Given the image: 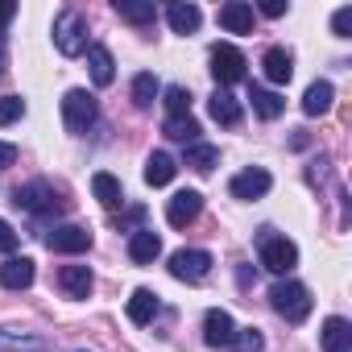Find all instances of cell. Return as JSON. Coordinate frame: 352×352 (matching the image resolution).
<instances>
[{
	"instance_id": "obj_1",
	"label": "cell",
	"mask_w": 352,
	"mask_h": 352,
	"mask_svg": "<svg viewBox=\"0 0 352 352\" xmlns=\"http://www.w3.org/2000/svg\"><path fill=\"white\" fill-rule=\"evenodd\" d=\"M100 120V100L87 91V87H71L67 96H63V124H67V133H87L91 124Z\"/></svg>"
},
{
	"instance_id": "obj_2",
	"label": "cell",
	"mask_w": 352,
	"mask_h": 352,
	"mask_svg": "<svg viewBox=\"0 0 352 352\" xmlns=\"http://www.w3.org/2000/svg\"><path fill=\"white\" fill-rule=\"evenodd\" d=\"M54 46H58V54H67V58H75V54L87 50V17H83L79 9H63V13L54 17Z\"/></svg>"
},
{
	"instance_id": "obj_3",
	"label": "cell",
	"mask_w": 352,
	"mask_h": 352,
	"mask_svg": "<svg viewBox=\"0 0 352 352\" xmlns=\"http://www.w3.org/2000/svg\"><path fill=\"white\" fill-rule=\"evenodd\" d=\"M270 302H274V311H278L286 323H302V319L311 315V290H307L302 282H278V286L270 290Z\"/></svg>"
},
{
	"instance_id": "obj_4",
	"label": "cell",
	"mask_w": 352,
	"mask_h": 352,
	"mask_svg": "<svg viewBox=\"0 0 352 352\" xmlns=\"http://www.w3.org/2000/svg\"><path fill=\"white\" fill-rule=\"evenodd\" d=\"M257 241H261V265H265L270 274H290V270L298 265V245H294V241L274 236V228H261Z\"/></svg>"
},
{
	"instance_id": "obj_5",
	"label": "cell",
	"mask_w": 352,
	"mask_h": 352,
	"mask_svg": "<svg viewBox=\"0 0 352 352\" xmlns=\"http://www.w3.org/2000/svg\"><path fill=\"white\" fill-rule=\"evenodd\" d=\"M13 204L21 212H30V216H58L67 208V199H58V191L50 183H25V187H17Z\"/></svg>"
},
{
	"instance_id": "obj_6",
	"label": "cell",
	"mask_w": 352,
	"mask_h": 352,
	"mask_svg": "<svg viewBox=\"0 0 352 352\" xmlns=\"http://www.w3.org/2000/svg\"><path fill=\"white\" fill-rule=\"evenodd\" d=\"M245 54L232 46V42H216L212 46V75H216V83H220V91H228L232 83H241L245 79Z\"/></svg>"
},
{
	"instance_id": "obj_7",
	"label": "cell",
	"mask_w": 352,
	"mask_h": 352,
	"mask_svg": "<svg viewBox=\"0 0 352 352\" xmlns=\"http://www.w3.org/2000/svg\"><path fill=\"white\" fill-rule=\"evenodd\" d=\"M170 274L179 282H204L212 274V253L208 249H179V253H170Z\"/></svg>"
},
{
	"instance_id": "obj_8",
	"label": "cell",
	"mask_w": 352,
	"mask_h": 352,
	"mask_svg": "<svg viewBox=\"0 0 352 352\" xmlns=\"http://www.w3.org/2000/svg\"><path fill=\"white\" fill-rule=\"evenodd\" d=\"M270 187H274V179H270V170H261V166H249V170H241L236 179L228 183L232 199H241V204H249V199H261Z\"/></svg>"
},
{
	"instance_id": "obj_9",
	"label": "cell",
	"mask_w": 352,
	"mask_h": 352,
	"mask_svg": "<svg viewBox=\"0 0 352 352\" xmlns=\"http://www.w3.org/2000/svg\"><path fill=\"white\" fill-rule=\"evenodd\" d=\"M46 245L54 253H87L91 249V232L79 228V224H58V228L46 232Z\"/></svg>"
},
{
	"instance_id": "obj_10",
	"label": "cell",
	"mask_w": 352,
	"mask_h": 352,
	"mask_svg": "<svg viewBox=\"0 0 352 352\" xmlns=\"http://www.w3.org/2000/svg\"><path fill=\"white\" fill-rule=\"evenodd\" d=\"M199 212H204V195H199V191H179V195L166 204V220H170V228H187Z\"/></svg>"
},
{
	"instance_id": "obj_11",
	"label": "cell",
	"mask_w": 352,
	"mask_h": 352,
	"mask_svg": "<svg viewBox=\"0 0 352 352\" xmlns=\"http://www.w3.org/2000/svg\"><path fill=\"white\" fill-rule=\"evenodd\" d=\"M232 336H236L232 315H228V311H220V307H212V311L204 315V340H208V348H228V344H232Z\"/></svg>"
},
{
	"instance_id": "obj_12",
	"label": "cell",
	"mask_w": 352,
	"mask_h": 352,
	"mask_svg": "<svg viewBox=\"0 0 352 352\" xmlns=\"http://www.w3.org/2000/svg\"><path fill=\"white\" fill-rule=\"evenodd\" d=\"M253 5L249 0H228V5H220V30L224 34H253Z\"/></svg>"
},
{
	"instance_id": "obj_13",
	"label": "cell",
	"mask_w": 352,
	"mask_h": 352,
	"mask_svg": "<svg viewBox=\"0 0 352 352\" xmlns=\"http://www.w3.org/2000/svg\"><path fill=\"white\" fill-rule=\"evenodd\" d=\"M0 352H50V340L21 327H0Z\"/></svg>"
},
{
	"instance_id": "obj_14",
	"label": "cell",
	"mask_w": 352,
	"mask_h": 352,
	"mask_svg": "<svg viewBox=\"0 0 352 352\" xmlns=\"http://www.w3.org/2000/svg\"><path fill=\"white\" fill-rule=\"evenodd\" d=\"M129 257H133L137 265H153V261L162 257V236H157L153 228H137V232H129Z\"/></svg>"
},
{
	"instance_id": "obj_15",
	"label": "cell",
	"mask_w": 352,
	"mask_h": 352,
	"mask_svg": "<svg viewBox=\"0 0 352 352\" xmlns=\"http://www.w3.org/2000/svg\"><path fill=\"white\" fill-rule=\"evenodd\" d=\"M261 75H265L270 83H290V75H294V54L282 50V46H270V50L261 54Z\"/></svg>"
},
{
	"instance_id": "obj_16",
	"label": "cell",
	"mask_w": 352,
	"mask_h": 352,
	"mask_svg": "<svg viewBox=\"0 0 352 352\" xmlns=\"http://www.w3.org/2000/svg\"><path fill=\"white\" fill-rule=\"evenodd\" d=\"M34 261L30 257H9L5 265H0V286L5 290H30L34 286Z\"/></svg>"
},
{
	"instance_id": "obj_17",
	"label": "cell",
	"mask_w": 352,
	"mask_h": 352,
	"mask_svg": "<svg viewBox=\"0 0 352 352\" xmlns=\"http://www.w3.org/2000/svg\"><path fill=\"white\" fill-rule=\"evenodd\" d=\"M87 71H91V83H96V87H108V83L116 79L112 50H108V46H100V42H91V46H87Z\"/></svg>"
},
{
	"instance_id": "obj_18",
	"label": "cell",
	"mask_w": 352,
	"mask_h": 352,
	"mask_svg": "<svg viewBox=\"0 0 352 352\" xmlns=\"http://www.w3.org/2000/svg\"><path fill=\"white\" fill-rule=\"evenodd\" d=\"M58 286H63L67 298H87L91 286H96V278H91L87 265H63V270H58Z\"/></svg>"
},
{
	"instance_id": "obj_19",
	"label": "cell",
	"mask_w": 352,
	"mask_h": 352,
	"mask_svg": "<svg viewBox=\"0 0 352 352\" xmlns=\"http://www.w3.org/2000/svg\"><path fill=\"white\" fill-rule=\"evenodd\" d=\"M208 112H212V120L216 124H224V129H236L241 124V100L236 96H228V91H212V100H208Z\"/></svg>"
},
{
	"instance_id": "obj_20",
	"label": "cell",
	"mask_w": 352,
	"mask_h": 352,
	"mask_svg": "<svg viewBox=\"0 0 352 352\" xmlns=\"http://www.w3.org/2000/svg\"><path fill=\"white\" fill-rule=\"evenodd\" d=\"M348 344H352V323L340 319V315H331L323 323V331H319V348L323 352H348Z\"/></svg>"
},
{
	"instance_id": "obj_21",
	"label": "cell",
	"mask_w": 352,
	"mask_h": 352,
	"mask_svg": "<svg viewBox=\"0 0 352 352\" xmlns=\"http://www.w3.org/2000/svg\"><path fill=\"white\" fill-rule=\"evenodd\" d=\"M162 311V302H157V294L153 290H145V286H137L133 294H129V319L137 323V327H145V323H153V315Z\"/></svg>"
},
{
	"instance_id": "obj_22",
	"label": "cell",
	"mask_w": 352,
	"mask_h": 352,
	"mask_svg": "<svg viewBox=\"0 0 352 352\" xmlns=\"http://www.w3.org/2000/svg\"><path fill=\"white\" fill-rule=\"evenodd\" d=\"M166 21H170V30H174V34H183V38H187V34H195V30H199L204 9H199V5H183V0H179V5H170V9H166Z\"/></svg>"
},
{
	"instance_id": "obj_23",
	"label": "cell",
	"mask_w": 352,
	"mask_h": 352,
	"mask_svg": "<svg viewBox=\"0 0 352 352\" xmlns=\"http://www.w3.org/2000/svg\"><path fill=\"white\" fill-rule=\"evenodd\" d=\"M249 104H253V112L261 116V120H278L282 112H286V100L278 96V91H270V87H249Z\"/></svg>"
},
{
	"instance_id": "obj_24",
	"label": "cell",
	"mask_w": 352,
	"mask_h": 352,
	"mask_svg": "<svg viewBox=\"0 0 352 352\" xmlns=\"http://www.w3.org/2000/svg\"><path fill=\"white\" fill-rule=\"evenodd\" d=\"M331 100H336V87L327 79H315L307 87V96H302V112L307 116H323V112H331Z\"/></svg>"
},
{
	"instance_id": "obj_25",
	"label": "cell",
	"mask_w": 352,
	"mask_h": 352,
	"mask_svg": "<svg viewBox=\"0 0 352 352\" xmlns=\"http://www.w3.org/2000/svg\"><path fill=\"white\" fill-rule=\"evenodd\" d=\"M174 170H179V166H174V157L157 149V153L145 157V183H149V187H166V183L174 179Z\"/></svg>"
},
{
	"instance_id": "obj_26",
	"label": "cell",
	"mask_w": 352,
	"mask_h": 352,
	"mask_svg": "<svg viewBox=\"0 0 352 352\" xmlns=\"http://www.w3.org/2000/svg\"><path fill=\"white\" fill-rule=\"evenodd\" d=\"M91 195L104 204V208H120L124 204V191H120V179H112L108 170H100L96 179H91Z\"/></svg>"
},
{
	"instance_id": "obj_27",
	"label": "cell",
	"mask_w": 352,
	"mask_h": 352,
	"mask_svg": "<svg viewBox=\"0 0 352 352\" xmlns=\"http://www.w3.org/2000/svg\"><path fill=\"white\" fill-rule=\"evenodd\" d=\"M162 133H166L170 141H187V145H195L204 129H199V120H195V116H166Z\"/></svg>"
},
{
	"instance_id": "obj_28",
	"label": "cell",
	"mask_w": 352,
	"mask_h": 352,
	"mask_svg": "<svg viewBox=\"0 0 352 352\" xmlns=\"http://www.w3.org/2000/svg\"><path fill=\"white\" fill-rule=\"evenodd\" d=\"M187 166H191V170H199V174H212V170L220 166V149H216V145L195 141V145H187Z\"/></svg>"
},
{
	"instance_id": "obj_29",
	"label": "cell",
	"mask_w": 352,
	"mask_h": 352,
	"mask_svg": "<svg viewBox=\"0 0 352 352\" xmlns=\"http://www.w3.org/2000/svg\"><path fill=\"white\" fill-rule=\"evenodd\" d=\"M157 91H162V83L153 79V71H141V75L133 79V104H137V108H153Z\"/></svg>"
},
{
	"instance_id": "obj_30",
	"label": "cell",
	"mask_w": 352,
	"mask_h": 352,
	"mask_svg": "<svg viewBox=\"0 0 352 352\" xmlns=\"http://www.w3.org/2000/svg\"><path fill=\"white\" fill-rule=\"evenodd\" d=\"M116 13H120L124 21H133V25H149V21L157 17L153 5H133V0H116Z\"/></svg>"
},
{
	"instance_id": "obj_31",
	"label": "cell",
	"mask_w": 352,
	"mask_h": 352,
	"mask_svg": "<svg viewBox=\"0 0 352 352\" xmlns=\"http://www.w3.org/2000/svg\"><path fill=\"white\" fill-rule=\"evenodd\" d=\"M162 96H166V112H170V116H191V91H187V87L174 83V87H166Z\"/></svg>"
},
{
	"instance_id": "obj_32",
	"label": "cell",
	"mask_w": 352,
	"mask_h": 352,
	"mask_svg": "<svg viewBox=\"0 0 352 352\" xmlns=\"http://www.w3.org/2000/svg\"><path fill=\"white\" fill-rule=\"evenodd\" d=\"M228 348H232V352H261V348H265V336H261L257 327H241Z\"/></svg>"
},
{
	"instance_id": "obj_33",
	"label": "cell",
	"mask_w": 352,
	"mask_h": 352,
	"mask_svg": "<svg viewBox=\"0 0 352 352\" xmlns=\"http://www.w3.org/2000/svg\"><path fill=\"white\" fill-rule=\"evenodd\" d=\"M21 116H25V100L21 96H5V100H0V124H13Z\"/></svg>"
},
{
	"instance_id": "obj_34",
	"label": "cell",
	"mask_w": 352,
	"mask_h": 352,
	"mask_svg": "<svg viewBox=\"0 0 352 352\" xmlns=\"http://www.w3.org/2000/svg\"><path fill=\"white\" fill-rule=\"evenodd\" d=\"M331 34H336V38H352V9H348V5L336 9V17H331Z\"/></svg>"
},
{
	"instance_id": "obj_35",
	"label": "cell",
	"mask_w": 352,
	"mask_h": 352,
	"mask_svg": "<svg viewBox=\"0 0 352 352\" xmlns=\"http://www.w3.org/2000/svg\"><path fill=\"white\" fill-rule=\"evenodd\" d=\"M141 220H145V208H141V204H133V208L116 220V228H120V232H137V228H141Z\"/></svg>"
},
{
	"instance_id": "obj_36",
	"label": "cell",
	"mask_w": 352,
	"mask_h": 352,
	"mask_svg": "<svg viewBox=\"0 0 352 352\" xmlns=\"http://www.w3.org/2000/svg\"><path fill=\"white\" fill-rule=\"evenodd\" d=\"M0 253H5V257H13V253H17V232H13V224H9V220H0Z\"/></svg>"
},
{
	"instance_id": "obj_37",
	"label": "cell",
	"mask_w": 352,
	"mask_h": 352,
	"mask_svg": "<svg viewBox=\"0 0 352 352\" xmlns=\"http://www.w3.org/2000/svg\"><path fill=\"white\" fill-rule=\"evenodd\" d=\"M290 5H286V0H265V5H257L253 13H261V17H282Z\"/></svg>"
},
{
	"instance_id": "obj_38",
	"label": "cell",
	"mask_w": 352,
	"mask_h": 352,
	"mask_svg": "<svg viewBox=\"0 0 352 352\" xmlns=\"http://www.w3.org/2000/svg\"><path fill=\"white\" fill-rule=\"evenodd\" d=\"M17 17V5H13V0H0V38H5V25Z\"/></svg>"
},
{
	"instance_id": "obj_39",
	"label": "cell",
	"mask_w": 352,
	"mask_h": 352,
	"mask_svg": "<svg viewBox=\"0 0 352 352\" xmlns=\"http://www.w3.org/2000/svg\"><path fill=\"white\" fill-rule=\"evenodd\" d=\"M13 162H17V145L0 141V170H5V166H13Z\"/></svg>"
},
{
	"instance_id": "obj_40",
	"label": "cell",
	"mask_w": 352,
	"mask_h": 352,
	"mask_svg": "<svg viewBox=\"0 0 352 352\" xmlns=\"http://www.w3.org/2000/svg\"><path fill=\"white\" fill-rule=\"evenodd\" d=\"M79 352H83V348H79Z\"/></svg>"
}]
</instances>
